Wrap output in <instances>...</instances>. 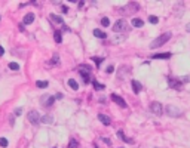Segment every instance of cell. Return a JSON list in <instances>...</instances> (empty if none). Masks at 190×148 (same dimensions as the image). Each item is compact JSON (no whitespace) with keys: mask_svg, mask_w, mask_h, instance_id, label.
<instances>
[{"mask_svg":"<svg viewBox=\"0 0 190 148\" xmlns=\"http://www.w3.org/2000/svg\"><path fill=\"white\" fill-rule=\"evenodd\" d=\"M131 24H132V27H135V28H141L143 25H144L143 19H140V18H134V19L131 21Z\"/></svg>","mask_w":190,"mask_h":148,"instance_id":"obj_16","label":"cell"},{"mask_svg":"<svg viewBox=\"0 0 190 148\" xmlns=\"http://www.w3.org/2000/svg\"><path fill=\"white\" fill-rule=\"evenodd\" d=\"M149 21H150V24H158L159 22V18H158V16H154V15H150L149 16Z\"/></svg>","mask_w":190,"mask_h":148,"instance_id":"obj_26","label":"cell"},{"mask_svg":"<svg viewBox=\"0 0 190 148\" xmlns=\"http://www.w3.org/2000/svg\"><path fill=\"white\" fill-rule=\"evenodd\" d=\"M113 71H115V67H113V65H108V67L106 68V73H107V74H111Z\"/></svg>","mask_w":190,"mask_h":148,"instance_id":"obj_32","label":"cell"},{"mask_svg":"<svg viewBox=\"0 0 190 148\" xmlns=\"http://www.w3.org/2000/svg\"><path fill=\"white\" fill-rule=\"evenodd\" d=\"M131 86H132V89H134V93H140L141 89H143V84L138 82V80H132L131 82Z\"/></svg>","mask_w":190,"mask_h":148,"instance_id":"obj_11","label":"cell"},{"mask_svg":"<svg viewBox=\"0 0 190 148\" xmlns=\"http://www.w3.org/2000/svg\"><path fill=\"white\" fill-rule=\"evenodd\" d=\"M63 12H64V13L68 12V7H67V6H63Z\"/></svg>","mask_w":190,"mask_h":148,"instance_id":"obj_38","label":"cell"},{"mask_svg":"<svg viewBox=\"0 0 190 148\" xmlns=\"http://www.w3.org/2000/svg\"><path fill=\"white\" fill-rule=\"evenodd\" d=\"M7 145H9V141H7V139L6 138H0V147H7Z\"/></svg>","mask_w":190,"mask_h":148,"instance_id":"obj_27","label":"cell"},{"mask_svg":"<svg viewBox=\"0 0 190 148\" xmlns=\"http://www.w3.org/2000/svg\"><path fill=\"white\" fill-rule=\"evenodd\" d=\"M117 138H120V139H122L123 142H126V144H132V139L126 138V136L123 135V132H122V130H119V132H117Z\"/></svg>","mask_w":190,"mask_h":148,"instance_id":"obj_19","label":"cell"},{"mask_svg":"<svg viewBox=\"0 0 190 148\" xmlns=\"http://www.w3.org/2000/svg\"><path fill=\"white\" fill-rule=\"evenodd\" d=\"M94 36H95V37H98V39H106V37H107V34H106L104 31L98 30V28H95V30H94Z\"/></svg>","mask_w":190,"mask_h":148,"instance_id":"obj_17","label":"cell"},{"mask_svg":"<svg viewBox=\"0 0 190 148\" xmlns=\"http://www.w3.org/2000/svg\"><path fill=\"white\" fill-rule=\"evenodd\" d=\"M55 99H63V93H57L55 95Z\"/></svg>","mask_w":190,"mask_h":148,"instance_id":"obj_36","label":"cell"},{"mask_svg":"<svg viewBox=\"0 0 190 148\" xmlns=\"http://www.w3.org/2000/svg\"><path fill=\"white\" fill-rule=\"evenodd\" d=\"M168 82H169V88H172V89H181L183 88V83L180 82V79H172V77H169Z\"/></svg>","mask_w":190,"mask_h":148,"instance_id":"obj_10","label":"cell"},{"mask_svg":"<svg viewBox=\"0 0 190 148\" xmlns=\"http://www.w3.org/2000/svg\"><path fill=\"white\" fill-rule=\"evenodd\" d=\"M186 30H187V31H190V24H187V25H186Z\"/></svg>","mask_w":190,"mask_h":148,"instance_id":"obj_39","label":"cell"},{"mask_svg":"<svg viewBox=\"0 0 190 148\" xmlns=\"http://www.w3.org/2000/svg\"><path fill=\"white\" fill-rule=\"evenodd\" d=\"M92 84H94V89L95 90H104V88H106L104 84H101L100 82H95V80L92 82Z\"/></svg>","mask_w":190,"mask_h":148,"instance_id":"obj_21","label":"cell"},{"mask_svg":"<svg viewBox=\"0 0 190 148\" xmlns=\"http://www.w3.org/2000/svg\"><path fill=\"white\" fill-rule=\"evenodd\" d=\"M58 62H59V56L55 54V55L52 56V59H51V62H49V64H51V65H57Z\"/></svg>","mask_w":190,"mask_h":148,"instance_id":"obj_25","label":"cell"},{"mask_svg":"<svg viewBox=\"0 0 190 148\" xmlns=\"http://www.w3.org/2000/svg\"><path fill=\"white\" fill-rule=\"evenodd\" d=\"M172 55L169 54V52H165V54H156V55H153L152 56V59H168V58H171Z\"/></svg>","mask_w":190,"mask_h":148,"instance_id":"obj_14","label":"cell"},{"mask_svg":"<svg viewBox=\"0 0 190 148\" xmlns=\"http://www.w3.org/2000/svg\"><path fill=\"white\" fill-rule=\"evenodd\" d=\"M129 30V24L125 19H117L113 25V31L115 33H126Z\"/></svg>","mask_w":190,"mask_h":148,"instance_id":"obj_2","label":"cell"},{"mask_svg":"<svg viewBox=\"0 0 190 148\" xmlns=\"http://www.w3.org/2000/svg\"><path fill=\"white\" fill-rule=\"evenodd\" d=\"M36 86H37V88L45 89V88H48V86H49V83H48L46 80H37V82H36Z\"/></svg>","mask_w":190,"mask_h":148,"instance_id":"obj_22","label":"cell"},{"mask_svg":"<svg viewBox=\"0 0 190 148\" xmlns=\"http://www.w3.org/2000/svg\"><path fill=\"white\" fill-rule=\"evenodd\" d=\"M49 18L51 19H52L54 22H57V24H59V25H64V19L61 18V16H59V15H55V13H52V15H51L49 16Z\"/></svg>","mask_w":190,"mask_h":148,"instance_id":"obj_15","label":"cell"},{"mask_svg":"<svg viewBox=\"0 0 190 148\" xmlns=\"http://www.w3.org/2000/svg\"><path fill=\"white\" fill-rule=\"evenodd\" d=\"M125 40H126V36H116V37L111 39V43H113V45H117V43H122Z\"/></svg>","mask_w":190,"mask_h":148,"instance_id":"obj_20","label":"cell"},{"mask_svg":"<svg viewBox=\"0 0 190 148\" xmlns=\"http://www.w3.org/2000/svg\"><path fill=\"white\" fill-rule=\"evenodd\" d=\"M22 114V108H15V116H21Z\"/></svg>","mask_w":190,"mask_h":148,"instance_id":"obj_33","label":"cell"},{"mask_svg":"<svg viewBox=\"0 0 190 148\" xmlns=\"http://www.w3.org/2000/svg\"><path fill=\"white\" fill-rule=\"evenodd\" d=\"M111 101H113L115 104H117L120 108H126V107H128L126 102L123 101V98H120L119 95H116V93H111Z\"/></svg>","mask_w":190,"mask_h":148,"instance_id":"obj_9","label":"cell"},{"mask_svg":"<svg viewBox=\"0 0 190 148\" xmlns=\"http://www.w3.org/2000/svg\"><path fill=\"white\" fill-rule=\"evenodd\" d=\"M40 121H42V123H46V125H52L54 123V117L52 116H43L40 119Z\"/></svg>","mask_w":190,"mask_h":148,"instance_id":"obj_18","label":"cell"},{"mask_svg":"<svg viewBox=\"0 0 190 148\" xmlns=\"http://www.w3.org/2000/svg\"><path fill=\"white\" fill-rule=\"evenodd\" d=\"M54 39H55V42H57V43H61V42H63L61 33H59V31H55V33H54Z\"/></svg>","mask_w":190,"mask_h":148,"instance_id":"obj_24","label":"cell"},{"mask_svg":"<svg viewBox=\"0 0 190 148\" xmlns=\"http://www.w3.org/2000/svg\"><path fill=\"white\" fill-rule=\"evenodd\" d=\"M101 25H102V27H108V25H110V19L108 18H102L101 19Z\"/></svg>","mask_w":190,"mask_h":148,"instance_id":"obj_30","label":"cell"},{"mask_svg":"<svg viewBox=\"0 0 190 148\" xmlns=\"http://www.w3.org/2000/svg\"><path fill=\"white\" fill-rule=\"evenodd\" d=\"M3 54H5V49L3 46H0V56H3Z\"/></svg>","mask_w":190,"mask_h":148,"instance_id":"obj_37","label":"cell"},{"mask_svg":"<svg viewBox=\"0 0 190 148\" xmlns=\"http://www.w3.org/2000/svg\"><path fill=\"white\" fill-rule=\"evenodd\" d=\"M77 147H79L77 141H76V139H71V141H70V144H68V148H77Z\"/></svg>","mask_w":190,"mask_h":148,"instance_id":"obj_29","label":"cell"},{"mask_svg":"<svg viewBox=\"0 0 190 148\" xmlns=\"http://www.w3.org/2000/svg\"><path fill=\"white\" fill-rule=\"evenodd\" d=\"M27 119H28V121H30V123L31 125H39L40 123V114H39V113L36 111V110H31L30 113H28V116H27Z\"/></svg>","mask_w":190,"mask_h":148,"instance_id":"obj_7","label":"cell"},{"mask_svg":"<svg viewBox=\"0 0 190 148\" xmlns=\"http://www.w3.org/2000/svg\"><path fill=\"white\" fill-rule=\"evenodd\" d=\"M138 11H140V5L135 3V2L126 3L123 7H120V12H122V13H135Z\"/></svg>","mask_w":190,"mask_h":148,"instance_id":"obj_3","label":"cell"},{"mask_svg":"<svg viewBox=\"0 0 190 148\" xmlns=\"http://www.w3.org/2000/svg\"><path fill=\"white\" fill-rule=\"evenodd\" d=\"M0 19H2V16H0Z\"/></svg>","mask_w":190,"mask_h":148,"instance_id":"obj_40","label":"cell"},{"mask_svg":"<svg viewBox=\"0 0 190 148\" xmlns=\"http://www.w3.org/2000/svg\"><path fill=\"white\" fill-rule=\"evenodd\" d=\"M9 68H11V70H15V71H18V70H20V64H16V62H9Z\"/></svg>","mask_w":190,"mask_h":148,"instance_id":"obj_28","label":"cell"},{"mask_svg":"<svg viewBox=\"0 0 190 148\" xmlns=\"http://www.w3.org/2000/svg\"><path fill=\"white\" fill-rule=\"evenodd\" d=\"M40 102H42L43 107H52L54 102H55V96H51V95H43L42 99H40Z\"/></svg>","mask_w":190,"mask_h":148,"instance_id":"obj_8","label":"cell"},{"mask_svg":"<svg viewBox=\"0 0 190 148\" xmlns=\"http://www.w3.org/2000/svg\"><path fill=\"white\" fill-rule=\"evenodd\" d=\"M102 141H104V142H106L107 145H110V144H111V141H110L108 138H102Z\"/></svg>","mask_w":190,"mask_h":148,"instance_id":"obj_35","label":"cell"},{"mask_svg":"<svg viewBox=\"0 0 190 148\" xmlns=\"http://www.w3.org/2000/svg\"><path fill=\"white\" fill-rule=\"evenodd\" d=\"M95 148H98V147H95Z\"/></svg>","mask_w":190,"mask_h":148,"instance_id":"obj_41","label":"cell"},{"mask_svg":"<svg viewBox=\"0 0 190 148\" xmlns=\"http://www.w3.org/2000/svg\"><path fill=\"white\" fill-rule=\"evenodd\" d=\"M98 120L101 121L104 126H108L110 123H111V120H110V117L108 116H106V114H98Z\"/></svg>","mask_w":190,"mask_h":148,"instance_id":"obj_13","label":"cell"},{"mask_svg":"<svg viewBox=\"0 0 190 148\" xmlns=\"http://www.w3.org/2000/svg\"><path fill=\"white\" fill-rule=\"evenodd\" d=\"M150 111L153 113L154 116H162L163 114V107H162V104L160 102H152L150 104Z\"/></svg>","mask_w":190,"mask_h":148,"instance_id":"obj_6","label":"cell"},{"mask_svg":"<svg viewBox=\"0 0 190 148\" xmlns=\"http://www.w3.org/2000/svg\"><path fill=\"white\" fill-rule=\"evenodd\" d=\"M79 73H80L82 79H83V83H89V80H91V67L89 65H82L79 68Z\"/></svg>","mask_w":190,"mask_h":148,"instance_id":"obj_4","label":"cell"},{"mask_svg":"<svg viewBox=\"0 0 190 148\" xmlns=\"http://www.w3.org/2000/svg\"><path fill=\"white\" fill-rule=\"evenodd\" d=\"M163 111H165L166 116H169V117L181 116V110H178V107H175V105H166L165 108H163Z\"/></svg>","mask_w":190,"mask_h":148,"instance_id":"obj_5","label":"cell"},{"mask_svg":"<svg viewBox=\"0 0 190 148\" xmlns=\"http://www.w3.org/2000/svg\"><path fill=\"white\" fill-rule=\"evenodd\" d=\"M171 36H172L171 33H163V34H160L159 37H156V39H154V40L150 43V48H152V49H154V48H160L162 45H165V43L171 39Z\"/></svg>","mask_w":190,"mask_h":148,"instance_id":"obj_1","label":"cell"},{"mask_svg":"<svg viewBox=\"0 0 190 148\" xmlns=\"http://www.w3.org/2000/svg\"><path fill=\"white\" fill-rule=\"evenodd\" d=\"M190 80V76H186V77H180V82H189Z\"/></svg>","mask_w":190,"mask_h":148,"instance_id":"obj_34","label":"cell"},{"mask_svg":"<svg viewBox=\"0 0 190 148\" xmlns=\"http://www.w3.org/2000/svg\"><path fill=\"white\" fill-rule=\"evenodd\" d=\"M67 83H68V86H70V88H71L73 90H77V89H79V84H77V82H76V80L70 79V80H68Z\"/></svg>","mask_w":190,"mask_h":148,"instance_id":"obj_23","label":"cell"},{"mask_svg":"<svg viewBox=\"0 0 190 148\" xmlns=\"http://www.w3.org/2000/svg\"><path fill=\"white\" fill-rule=\"evenodd\" d=\"M92 59H94V62L97 64V65H100V64L102 62V58H98V56H94Z\"/></svg>","mask_w":190,"mask_h":148,"instance_id":"obj_31","label":"cell"},{"mask_svg":"<svg viewBox=\"0 0 190 148\" xmlns=\"http://www.w3.org/2000/svg\"><path fill=\"white\" fill-rule=\"evenodd\" d=\"M34 18H36V16H34V13H33V12H30V13H27V15L24 16V19H22V24L28 25V24H31V22L34 21Z\"/></svg>","mask_w":190,"mask_h":148,"instance_id":"obj_12","label":"cell"}]
</instances>
